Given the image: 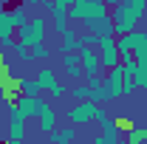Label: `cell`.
I'll list each match as a JSON object with an SVG mask.
<instances>
[{
	"mask_svg": "<svg viewBox=\"0 0 147 144\" xmlns=\"http://www.w3.org/2000/svg\"><path fill=\"white\" fill-rule=\"evenodd\" d=\"M3 3H11V0H3Z\"/></svg>",
	"mask_w": 147,
	"mask_h": 144,
	"instance_id": "obj_35",
	"label": "cell"
},
{
	"mask_svg": "<svg viewBox=\"0 0 147 144\" xmlns=\"http://www.w3.org/2000/svg\"><path fill=\"white\" fill-rule=\"evenodd\" d=\"M122 82H125V68H122V62L119 65H113L108 68V76H105V88L116 96V99H122Z\"/></svg>",
	"mask_w": 147,
	"mask_h": 144,
	"instance_id": "obj_9",
	"label": "cell"
},
{
	"mask_svg": "<svg viewBox=\"0 0 147 144\" xmlns=\"http://www.w3.org/2000/svg\"><path fill=\"white\" fill-rule=\"evenodd\" d=\"M51 17H54V26H51V28H54V34H57V37H62L68 28H71V26H68V20H71V14H68V6H59V3H57L54 11H51Z\"/></svg>",
	"mask_w": 147,
	"mask_h": 144,
	"instance_id": "obj_11",
	"label": "cell"
},
{
	"mask_svg": "<svg viewBox=\"0 0 147 144\" xmlns=\"http://www.w3.org/2000/svg\"><path fill=\"white\" fill-rule=\"evenodd\" d=\"M20 93H23V96H37V93H42V90H40L34 76H20Z\"/></svg>",
	"mask_w": 147,
	"mask_h": 144,
	"instance_id": "obj_18",
	"label": "cell"
},
{
	"mask_svg": "<svg viewBox=\"0 0 147 144\" xmlns=\"http://www.w3.org/2000/svg\"><path fill=\"white\" fill-rule=\"evenodd\" d=\"M34 79H37V85H40V90H42V93H48V96H54V99H62V96L68 93V90H65V85H59L57 73L51 71L48 65H45V68H40Z\"/></svg>",
	"mask_w": 147,
	"mask_h": 144,
	"instance_id": "obj_4",
	"label": "cell"
},
{
	"mask_svg": "<svg viewBox=\"0 0 147 144\" xmlns=\"http://www.w3.org/2000/svg\"><path fill=\"white\" fill-rule=\"evenodd\" d=\"M6 144H23V141H9V139H6Z\"/></svg>",
	"mask_w": 147,
	"mask_h": 144,
	"instance_id": "obj_33",
	"label": "cell"
},
{
	"mask_svg": "<svg viewBox=\"0 0 147 144\" xmlns=\"http://www.w3.org/2000/svg\"><path fill=\"white\" fill-rule=\"evenodd\" d=\"M133 57H136V62H142L147 57V28L139 31V40H136V45H133Z\"/></svg>",
	"mask_w": 147,
	"mask_h": 144,
	"instance_id": "obj_19",
	"label": "cell"
},
{
	"mask_svg": "<svg viewBox=\"0 0 147 144\" xmlns=\"http://www.w3.org/2000/svg\"><path fill=\"white\" fill-rule=\"evenodd\" d=\"M76 54H79V62H82L85 79H88V76H102V59H99V51H96L93 45H82Z\"/></svg>",
	"mask_w": 147,
	"mask_h": 144,
	"instance_id": "obj_6",
	"label": "cell"
},
{
	"mask_svg": "<svg viewBox=\"0 0 147 144\" xmlns=\"http://www.w3.org/2000/svg\"><path fill=\"white\" fill-rule=\"evenodd\" d=\"M68 14L74 20H82L85 31L96 37H113V23H110V6L105 0H76Z\"/></svg>",
	"mask_w": 147,
	"mask_h": 144,
	"instance_id": "obj_1",
	"label": "cell"
},
{
	"mask_svg": "<svg viewBox=\"0 0 147 144\" xmlns=\"http://www.w3.org/2000/svg\"><path fill=\"white\" fill-rule=\"evenodd\" d=\"M9 17H11V23H14V26H26V23H28V6H26V3H17V6H14V9H9Z\"/></svg>",
	"mask_w": 147,
	"mask_h": 144,
	"instance_id": "obj_17",
	"label": "cell"
},
{
	"mask_svg": "<svg viewBox=\"0 0 147 144\" xmlns=\"http://www.w3.org/2000/svg\"><path fill=\"white\" fill-rule=\"evenodd\" d=\"M139 85H136V79L133 76H125V82H122V96H130V93H136Z\"/></svg>",
	"mask_w": 147,
	"mask_h": 144,
	"instance_id": "obj_24",
	"label": "cell"
},
{
	"mask_svg": "<svg viewBox=\"0 0 147 144\" xmlns=\"http://www.w3.org/2000/svg\"><path fill=\"white\" fill-rule=\"evenodd\" d=\"M45 31H48L45 17H31L26 26H20V28H17V40H20V42H26L28 48H34V45H40V42H45Z\"/></svg>",
	"mask_w": 147,
	"mask_h": 144,
	"instance_id": "obj_2",
	"label": "cell"
},
{
	"mask_svg": "<svg viewBox=\"0 0 147 144\" xmlns=\"http://www.w3.org/2000/svg\"><path fill=\"white\" fill-rule=\"evenodd\" d=\"M48 57H51V48H48L45 42H40V45L31 48V62H42V59H48Z\"/></svg>",
	"mask_w": 147,
	"mask_h": 144,
	"instance_id": "obj_22",
	"label": "cell"
},
{
	"mask_svg": "<svg viewBox=\"0 0 147 144\" xmlns=\"http://www.w3.org/2000/svg\"><path fill=\"white\" fill-rule=\"evenodd\" d=\"M57 119H59V116H57V110L48 105V108L40 113V130H42V133H51V130H57Z\"/></svg>",
	"mask_w": 147,
	"mask_h": 144,
	"instance_id": "obj_16",
	"label": "cell"
},
{
	"mask_svg": "<svg viewBox=\"0 0 147 144\" xmlns=\"http://www.w3.org/2000/svg\"><path fill=\"white\" fill-rule=\"evenodd\" d=\"M116 122H119V130H127L136 119H130V116H116Z\"/></svg>",
	"mask_w": 147,
	"mask_h": 144,
	"instance_id": "obj_26",
	"label": "cell"
},
{
	"mask_svg": "<svg viewBox=\"0 0 147 144\" xmlns=\"http://www.w3.org/2000/svg\"><path fill=\"white\" fill-rule=\"evenodd\" d=\"M96 51H99V59H102V68H113V65H119V45H116L113 37H99Z\"/></svg>",
	"mask_w": 147,
	"mask_h": 144,
	"instance_id": "obj_8",
	"label": "cell"
},
{
	"mask_svg": "<svg viewBox=\"0 0 147 144\" xmlns=\"http://www.w3.org/2000/svg\"><path fill=\"white\" fill-rule=\"evenodd\" d=\"M136 68H142V71H147V57L142 59V62H136Z\"/></svg>",
	"mask_w": 147,
	"mask_h": 144,
	"instance_id": "obj_28",
	"label": "cell"
},
{
	"mask_svg": "<svg viewBox=\"0 0 147 144\" xmlns=\"http://www.w3.org/2000/svg\"><path fill=\"white\" fill-rule=\"evenodd\" d=\"M20 3H26V0H20Z\"/></svg>",
	"mask_w": 147,
	"mask_h": 144,
	"instance_id": "obj_36",
	"label": "cell"
},
{
	"mask_svg": "<svg viewBox=\"0 0 147 144\" xmlns=\"http://www.w3.org/2000/svg\"><path fill=\"white\" fill-rule=\"evenodd\" d=\"M99 127H102V139H105L108 144H116L119 139H122V136H119V122H116L113 116H110L108 122H102Z\"/></svg>",
	"mask_w": 147,
	"mask_h": 144,
	"instance_id": "obj_14",
	"label": "cell"
},
{
	"mask_svg": "<svg viewBox=\"0 0 147 144\" xmlns=\"http://www.w3.org/2000/svg\"><path fill=\"white\" fill-rule=\"evenodd\" d=\"M62 71L68 73L74 82L85 76V71H82V62H79V54H76V51H71V54H62Z\"/></svg>",
	"mask_w": 147,
	"mask_h": 144,
	"instance_id": "obj_10",
	"label": "cell"
},
{
	"mask_svg": "<svg viewBox=\"0 0 147 144\" xmlns=\"http://www.w3.org/2000/svg\"><path fill=\"white\" fill-rule=\"evenodd\" d=\"M71 96H74V102H85V99H91V88L88 85H74Z\"/></svg>",
	"mask_w": 147,
	"mask_h": 144,
	"instance_id": "obj_23",
	"label": "cell"
},
{
	"mask_svg": "<svg viewBox=\"0 0 147 144\" xmlns=\"http://www.w3.org/2000/svg\"><path fill=\"white\" fill-rule=\"evenodd\" d=\"M105 3H108L110 9H113V6H116V3H119V0H105Z\"/></svg>",
	"mask_w": 147,
	"mask_h": 144,
	"instance_id": "obj_31",
	"label": "cell"
},
{
	"mask_svg": "<svg viewBox=\"0 0 147 144\" xmlns=\"http://www.w3.org/2000/svg\"><path fill=\"white\" fill-rule=\"evenodd\" d=\"M54 3H59V6H68V9H71V6L76 3V0H54Z\"/></svg>",
	"mask_w": 147,
	"mask_h": 144,
	"instance_id": "obj_27",
	"label": "cell"
},
{
	"mask_svg": "<svg viewBox=\"0 0 147 144\" xmlns=\"http://www.w3.org/2000/svg\"><path fill=\"white\" fill-rule=\"evenodd\" d=\"M26 6H42V0H26Z\"/></svg>",
	"mask_w": 147,
	"mask_h": 144,
	"instance_id": "obj_29",
	"label": "cell"
},
{
	"mask_svg": "<svg viewBox=\"0 0 147 144\" xmlns=\"http://www.w3.org/2000/svg\"><path fill=\"white\" fill-rule=\"evenodd\" d=\"M0 14H6V3L3 0H0Z\"/></svg>",
	"mask_w": 147,
	"mask_h": 144,
	"instance_id": "obj_30",
	"label": "cell"
},
{
	"mask_svg": "<svg viewBox=\"0 0 147 144\" xmlns=\"http://www.w3.org/2000/svg\"><path fill=\"white\" fill-rule=\"evenodd\" d=\"M48 136H51V144H71L74 141V127H68V130H51Z\"/></svg>",
	"mask_w": 147,
	"mask_h": 144,
	"instance_id": "obj_20",
	"label": "cell"
},
{
	"mask_svg": "<svg viewBox=\"0 0 147 144\" xmlns=\"http://www.w3.org/2000/svg\"><path fill=\"white\" fill-rule=\"evenodd\" d=\"M65 119L71 124H91L96 122V102L93 99H85V102H76L65 110Z\"/></svg>",
	"mask_w": 147,
	"mask_h": 144,
	"instance_id": "obj_3",
	"label": "cell"
},
{
	"mask_svg": "<svg viewBox=\"0 0 147 144\" xmlns=\"http://www.w3.org/2000/svg\"><path fill=\"white\" fill-rule=\"evenodd\" d=\"M11 51H14V57H17L20 62H31V48H28V45H26V42H14V48H11Z\"/></svg>",
	"mask_w": 147,
	"mask_h": 144,
	"instance_id": "obj_21",
	"label": "cell"
},
{
	"mask_svg": "<svg viewBox=\"0 0 147 144\" xmlns=\"http://www.w3.org/2000/svg\"><path fill=\"white\" fill-rule=\"evenodd\" d=\"M20 76H17V71L11 68V62L6 59V54H0V88L3 85H9V82H17Z\"/></svg>",
	"mask_w": 147,
	"mask_h": 144,
	"instance_id": "obj_15",
	"label": "cell"
},
{
	"mask_svg": "<svg viewBox=\"0 0 147 144\" xmlns=\"http://www.w3.org/2000/svg\"><path fill=\"white\" fill-rule=\"evenodd\" d=\"M142 90H147V79H144V85H142Z\"/></svg>",
	"mask_w": 147,
	"mask_h": 144,
	"instance_id": "obj_34",
	"label": "cell"
},
{
	"mask_svg": "<svg viewBox=\"0 0 147 144\" xmlns=\"http://www.w3.org/2000/svg\"><path fill=\"white\" fill-rule=\"evenodd\" d=\"M108 119H110V113L102 108V105H96V124H102V122H108Z\"/></svg>",
	"mask_w": 147,
	"mask_h": 144,
	"instance_id": "obj_25",
	"label": "cell"
},
{
	"mask_svg": "<svg viewBox=\"0 0 147 144\" xmlns=\"http://www.w3.org/2000/svg\"><path fill=\"white\" fill-rule=\"evenodd\" d=\"M14 108H20V113L26 116V119H40V113L48 108V102L37 93V96H23L20 93L17 99H14Z\"/></svg>",
	"mask_w": 147,
	"mask_h": 144,
	"instance_id": "obj_5",
	"label": "cell"
},
{
	"mask_svg": "<svg viewBox=\"0 0 147 144\" xmlns=\"http://www.w3.org/2000/svg\"><path fill=\"white\" fill-rule=\"evenodd\" d=\"M116 144H127V141H125V136H122V139H119V141H116Z\"/></svg>",
	"mask_w": 147,
	"mask_h": 144,
	"instance_id": "obj_32",
	"label": "cell"
},
{
	"mask_svg": "<svg viewBox=\"0 0 147 144\" xmlns=\"http://www.w3.org/2000/svg\"><path fill=\"white\" fill-rule=\"evenodd\" d=\"M79 48H82V40H79V34H76L74 28H68V31L62 34L59 51H62V54H71V51H79Z\"/></svg>",
	"mask_w": 147,
	"mask_h": 144,
	"instance_id": "obj_13",
	"label": "cell"
},
{
	"mask_svg": "<svg viewBox=\"0 0 147 144\" xmlns=\"http://www.w3.org/2000/svg\"><path fill=\"white\" fill-rule=\"evenodd\" d=\"M26 124H28V119L20 113V108L9 105V130H6V139L9 141H23L26 139Z\"/></svg>",
	"mask_w": 147,
	"mask_h": 144,
	"instance_id": "obj_7",
	"label": "cell"
},
{
	"mask_svg": "<svg viewBox=\"0 0 147 144\" xmlns=\"http://www.w3.org/2000/svg\"><path fill=\"white\" fill-rule=\"evenodd\" d=\"M125 141L127 144H147V127L142 122H133V124L125 130Z\"/></svg>",
	"mask_w": 147,
	"mask_h": 144,
	"instance_id": "obj_12",
	"label": "cell"
}]
</instances>
